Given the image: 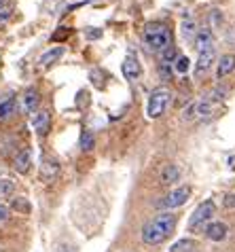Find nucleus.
<instances>
[{
  "label": "nucleus",
  "instance_id": "nucleus-1",
  "mask_svg": "<svg viewBox=\"0 0 235 252\" xmlns=\"http://www.w3.org/2000/svg\"><path fill=\"white\" fill-rule=\"evenodd\" d=\"M176 227V216L170 212L157 214L153 220H148L142 229V242L148 246H157V244L165 242L172 235V231Z\"/></svg>",
  "mask_w": 235,
  "mask_h": 252
},
{
  "label": "nucleus",
  "instance_id": "nucleus-2",
  "mask_svg": "<svg viewBox=\"0 0 235 252\" xmlns=\"http://www.w3.org/2000/svg\"><path fill=\"white\" fill-rule=\"evenodd\" d=\"M144 45H147L150 51H165L168 47H172V32L165 24L153 22L144 28Z\"/></svg>",
  "mask_w": 235,
  "mask_h": 252
},
{
  "label": "nucleus",
  "instance_id": "nucleus-3",
  "mask_svg": "<svg viewBox=\"0 0 235 252\" xmlns=\"http://www.w3.org/2000/svg\"><path fill=\"white\" fill-rule=\"evenodd\" d=\"M214 212H216V206H214L212 199L202 201V204L195 208V212L191 214V219H189V231L206 229V225H208V222H212Z\"/></svg>",
  "mask_w": 235,
  "mask_h": 252
},
{
  "label": "nucleus",
  "instance_id": "nucleus-4",
  "mask_svg": "<svg viewBox=\"0 0 235 252\" xmlns=\"http://www.w3.org/2000/svg\"><path fill=\"white\" fill-rule=\"evenodd\" d=\"M172 100V94H170V89H165V87H157L153 94H150L148 97V104H147V115L150 119H157V117H161L165 113V108H168V104Z\"/></svg>",
  "mask_w": 235,
  "mask_h": 252
},
{
  "label": "nucleus",
  "instance_id": "nucleus-5",
  "mask_svg": "<svg viewBox=\"0 0 235 252\" xmlns=\"http://www.w3.org/2000/svg\"><path fill=\"white\" fill-rule=\"evenodd\" d=\"M189 197H191V187H178V189H174V191H170L168 195H165L157 206L163 208V210H174V208L184 206Z\"/></svg>",
  "mask_w": 235,
  "mask_h": 252
},
{
  "label": "nucleus",
  "instance_id": "nucleus-6",
  "mask_svg": "<svg viewBox=\"0 0 235 252\" xmlns=\"http://www.w3.org/2000/svg\"><path fill=\"white\" fill-rule=\"evenodd\" d=\"M32 127L34 131H36L38 136H45L47 131H49L51 127V115H49V110H36V113L32 115Z\"/></svg>",
  "mask_w": 235,
  "mask_h": 252
},
{
  "label": "nucleus",
  "instance_id": "nucleus-7",
  "mask_svg": "<svg viewBox=\"0 0 235 252\" xmlns=\"http://www.w3.org/2000/svg\"><path fill=\"white\" fill-rule=\"evenodd\" d=\"M121 70H123V76H125L127 81H136L138 76H140V72H142V66H140V62H138L136 55H131V53H129L127 58L123 60Z\"/></svg>",
  "mask_w": 235,
  "mask_h": 252
},
{
  "label": "nucleus",
  "instance_id": "nucleus-8",
  "mask_svg": "<svg viewBox=\"0 0 235 252\" xmlns=\"http://www.w3.org/2000/svg\"><path fill=\"white\" fill-rule=\"evenodd\" d=\"M59 174V163L51 157H45L43 163H40V180H45V183H51V180Z\"/></svg>",
  "mask_w": 235,
  "mask_h": 252
},
{
  "label": "nucleus",
  "instance_id": "nucleus-9",
  "mask_svg": "<svg viewBox=\"0 0 235 252\" xmlns=\"http://www.w3.org/2000/svg\"><path fill=\"white\" fill-rule=\"evenodd\" d=\"M193 47H195L199 53L212 49V47H214V36H212V32L206 30V28H204V30H197L195 38H193Z\"/></svg>",
  "mask_w": 235,
  "mask_h": 252
},
{
  "label": "nucleus",
  "instance_id": "nucleus-10",
  "mask_svg": "<svg viewBox=\"0 0 235 252\" xmlns=\"http://www.w3.org/2000/svg\"><path fill=\"white\" fill-rule=\"evenodd\" d=\"M227 231H229V229H227L225 222H208L206 229H204V233L212 242H223L227 237Z\"/></svg>",
  "mask_w": 235,
  "mask_h": 252
},
{
  "label": "nucleus",
  "instance_id": "nucleus-11",
  "mask_svg": "<svg viewBox=\"0 0 235 252\" xmlns=\"http://www.w3.org/2000/svg\"><path fill=\"white\" fill-rule=\"evenodd\" d=\"M30 165H32V151L30 149H22L15 155V163H13V167H15L19 174H28Z\"/></svg>",
  "mask_w": 235,
  "mask_h": 252
},
{
  "label": "nucleus",
  "instance_id": "nucleus-12",
  "mask_svg": "<svg viewBox=\"0 0 235 252\" xmlns=\"http://www.w3.org/2000/svg\"><path fill=\"white\" fill-rule=\"evenodd\" d=\"M13 113H15V95L2 94L0 95V121H6Z\"/></svg>",
  "mask_w": 235,
  "mask_h": 252
},
{
  "label": "nucleus",
  "instance_id": "nucleus-13",
  "mask_svg": "<svg viewBox=\"0 0 235 252\" xmlns=\"http://www.w3.org/2000/svg\"><path fill=\"white\" fill-rule=\"evenodd\" d=\"M214 58H216V49H214V47L208 49V51H202V53H199V58H197V64H195V72H197V74L206 72V70L212 66Z\"/></svg>",
  "mask_w": 235,
  "mask_h": 252
},
{
  "label": "nucleus",
  "instance_id": "nucleus-14",
  "mask_svg": "<svg viewBox=\"0 0 235 252\" xmlns=\"http://www.w3.org/2000/svg\"><path fill=\"white\" fill-rule=\"evenodd\" d=\"M233 70H235V55H233V53L223 55V58H220V62H218L216 76H218V79H225V76H227V74H231Z\"/></svg>",
  "mask_w": 235,
  "mask_h": 252
},
{
  "label": "nucleus",
  "instance_id": "nucleus-15",
  "mask_svg": "<svg viewBox=\"0 0 235 252\" xmlns=\"http://www.w3.org/2000/svg\"><path fill=\"white\" fill-rule=\"evenodd\" d=\"M38 102H40V95L36 89H28L24 94V110L28 115H34L38 110Z\"/></svg>",
  "mask_w": 235,
  "mask_h": 252
},
{
  "label": "nucleus",
  "instance_id": "nucleus-16",
  "mask_svg": "<svg viewBox=\"0 0 235 252\" xmlns=\"http://www.w3.org/2000/svg\"><path fill=\"white\" fill-rule=\"evenodd\" d=\"M180 180V167L174 165V163H168L161 170V183L163 185H174Z\"/></svg>",
  "mask_w": 235,
  "mask_h": 252
},
{
  "label": "nucleus",
  "instance_id": "nucleus-17",
  "mask_svg": "<svg viewBox=\"0 0 235 252\" xmlns=\"http://www.w3.org/2000/svg\"><path fill=\"white\" fill-rule=\"evenodd\" d=\"M61 55H64V47H55V49H49L43 58H40V66H51L53 62H58Z\"/></svg>",
  "mask_w": 235,
  "mask_h": 252
},
{
  "label": "nucleus",
  "instance_id": "nucleus-18",
  "mask_svg": "<svg viewBox=\"0 0 235 252\" xmlns=\"http://www.w3.org/2000/svg\"><path fill=\"white\" fill-rule=\"evenodd\" d=\"M195 248H197V244L193 240H180L170 248V252H195Z\"/></svg>",
  "mask_w": 235,
  "mask_h": 252
},
{
  "label": "nucleus",
  "instance_id": "nucleus-19",
  "mask_svg": "<svg viewBox=\"0 0 235 252\" xmlns=\"http://www.w3.org/2000/svg\"><path fill=\"white\" fill-rule=\"evenodd\" d=\"M13 193H15V185H13V180H9V178L0 180V199L11 197Z\"/></svg>",
  "mask_w": 235,
  "mask_h": 252
},
{
  "label": "nucleus",
  "instance_id": "nucleus-20",
  "mask_svg": "<svg viewBox=\"0 0 235 252\" xmlns=\"http://www.w3.org/2000/svg\"><path fill=\"white\" fill-rule=\"evenodd\" d=\"M195 34H197V26L193 19H189V22H182V36L184 38H195Z\"/></svg>",
  "mask_w": 235,
  "mask_h": 252
},
{
  "label": "nucleus",
  "instance_id": "nucleus-21",
  "mask_svg": "<svg viewBox=\"0 0 235 252\" xmlns=\"http://www.w3.org/2000/svg\"><path fill=\"white\" fill-rule=\"evenodd\" d=\"M189 66H191V62H189V58H184V55L176 58V62H174V68H176V72H178V74L189 72Z\"/></svg>",
  "mask_w": 235,
  "mask_h": 252
},
{
  "label": "nucleus",
  "instance_id": "nucleus-22",
  "mask_svg": "<svg viewBox=\"0 0 235 252\" xmlns=\"http://www.w3.org/2000/svg\"><path fill=\"white\" fill-rule=\"evenodd\" d=\"M93 136H91V131H83L81 134V151H91L93 149Z\"/></svg>",
  "mask_w": 235,
  "mask_h": 252
},
{
  "label": "nucleus",
  "instance_id": "nucleus-23",
  "mask_svg": "<svg viewBox=\"0 0 235 252\" xmlns=\"http://www.w3.org/2000/svg\"><path fill=\"white\" fill-rule=\"evenodd\" d=\"M100 36H102L100 28H87V30H85V38L87 40H95V38H100Z\"/></svg>",
  "mask_w": 235,
  "mask_h": 252
},
{
  "label": "nucleus",
  "instance_id": "nucleus-24",
  "mask_svg": "<svg viewBox=\"0 0 235 252\" xmlns=\"http://www.w3.org/2000/svg\"><path fill=\"white\" fill-rule=\"evenodd\" d=\"M161 58H163V62H172V60H176L178 55H176V49L174 47H168L165 51H161Z\"/></svg>",
  "mask_w": 235,
  "mask_h": 252
},
{
  "label": "nucleus",
  "instance_id": "nucleus-25",
  "mask_svg": "<svg viewBox=\"0 0 235 252\" xmlns=\"http://www.w3.org/2000/svg\"><path fill=\"white\" fill-rule=\"evenodd\" d=\"M13 208H15V210H22V212H26V214H28V210H30V206H28V201H26L24 197H17L15 201H13Z\"/></svg>",
  "mask_w": 235,
  "mask_h": 252
},
{
  "label": "nucleus",
  "instance_id": "nucleus-26",
  "mask_svg": "<svg viewBox=\"0 0 235 252\" xmlns=\"http://www.w3.org/2000/svg\"><path fill=\"white\" fill-rule=\"evenodd\" d=\"M11 13H13V9L11 6H0V26H2L6 19L11 17Z\"/></svg>",
  "mask_w": 235,
  "mask_h": 252
},
{
  "label": "nucleus",
  "instance_id": "nucleus-27",
  "mask_svg": "<svg viewBox=\"0 0 235 252\" xmlns=\"http://www.w3.org/2000/svg\"><path fill=\"white\" fill-rule=\"evenodd\" d=\"M6 219H9V208L0 204V222H4Z\"/></svg>",
  "mask_w": 235,
  "mask_h": 252
},
{
  "label": "nucleus",
  "instance_id": "nucleus-28",
  "mask_svg": "<svg viewBox=\"0 0 235 252\" xmlns=\"http://www.w3.org/2000/svg\"><path fill=\"white\" fill-rule=\"evenodd\" d=\"M225 206L227 208H235V195H225Z\"/></svg>",
  "mask_w": 235,
  "mask_h": 252
},
{
  "label": "nucleus",
  "instance_id": "nucleus-29",
  "mask_svg": "<svg viewBox=\"0 0 235 252\" xmlns=\"http://www.w3.org/2000/svg\"><path fill=\"white\" fill-rule=\"evenodd\" d=\"M58 252H77V248H72V246H59Z\"/></svg>",
  "mask_w": 235,
  "mask_h": 252
},
{
  "label": "nucleus",
  "instance_id": "nucleus-30",
  "mask_svg": "<svg viewBox=\"0 0 235 252\" xmlns=\"http://www.w3.org/2000/svg\"><path fill=\"white\" fill-rule=\"evenodd\" d=\"M2 2H4V0H0V6H2Z\"/></svg>",
  "mask_w": 235,
  "mask_h": 252
}]
</instances>
